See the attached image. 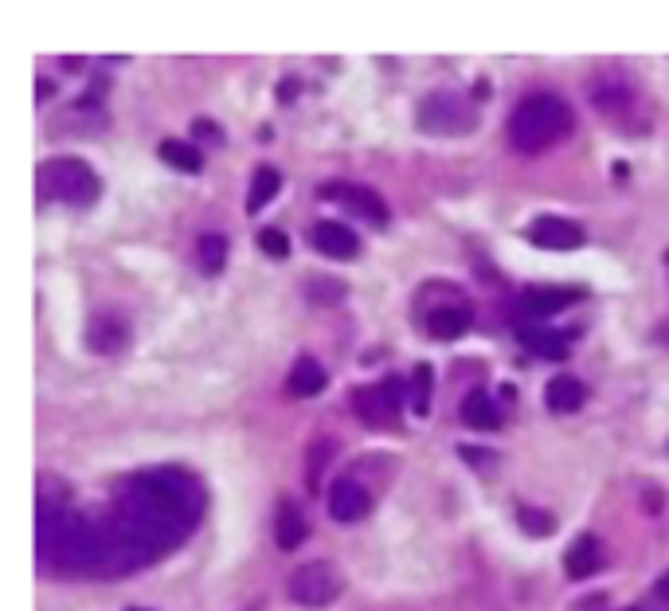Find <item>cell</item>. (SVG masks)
Masks as SVG:
<instances>
[{"instance_id": "cell-7", "label": "cell", "mask_w": 669, "mask_h": 611, "mask_svg": "<svg viewBox=\"0 0 669 611\" xmlns=\"http://www.w3.org/2000/svg\"><path fill=\"white\" fill-rule=\"evenodd\" d=\"M372 510V494H368V486H360L357 478H337L333 482V490H329V514L333 521H360V517H368Z\"/></svg>"}, {"instance_id": "cell-15", "label": "cell", "mask_w": 669, "mask_h": 611, "mask_svg": "<svg viewBox=\"0 0 669 611\" xmlns=\"http://www.w3.org/2000/svg\"><path fill=\"white\" fill-rule=\"evenodd\" d=\"M544 400H548V412H580L583 400H587V388H583L576 376L560 373L548 380V388H544Z\"/></svg>"}, {"instance_id": "cell-1", "label": "cell", "mask_w": 669, "mask_h": 611, "mask_svg": "<svg viewBox=\"0 0 669 611\" xmlns=\"http://www.w3.org/2000/svg\"><path fill=\"white\" fill-rule=\"evenodd\" d=\"M572 130V106L552 91H536L509 114V141L521 153H540Z\"/></svg>"}, {"instance_id": "cell-4", "label": "cell", "mask_w": 669, "mask_h": 611, "mask_svg": "<svg viewBox=\"0 0 669 611\" xmlns=\"http://www.w3.org/2000/svg\"><path fill=\"white\" fill-rule=\"evenodd\" d=\"M419 126L427 134H466L474 130V110L450 91H435L419 102Z\"/></svg>"}, {"instance_id": "cell-13", "label": "cell", "mask_w": 669, "mask_h": 611, "mask_svg": "<svg viewBox=\"0 0 669 611\" xmlns=\"http://www.w3.org/2000/svg\"><path fill=\"white\" fill-rule=\"evenodd\" d=\"M470 306H462V302H450V306H435L431 314H427V333L435 337V341H458L466 329H470Z\"/></svg>"}, {"instance_id": "cell-5", "label": "cell", "mask_w": 669, "mask_h": 611, "mask_svg": "<svg viewBox=\"0 0 669 611\" xmlns=\"http://www.w3.org/2000/svg\"><path fill=\"white\" fill-rule=\"evenodd\" d=\"M403 396H407L403 384L392 376V380H384V384H376V388H360L353 404H357L360 420L368 423V427H380V423H392L400 416Z\"/></svg>"}, {"instance_id": "cell-26", "label": "cell", "mask_w": 669, "mask_h": 611, "mask_svg": "<svg viewBox=\"0 0 669 611\" xmlns=\"http://www.w3.org/2000/svg\"><path fill=\"white\" fill-rule=\"evenodd\" d=\"M259 247L267 251L270 259H286V255H290V239H286L282 228H263V232H259Z\"/></svg>"}, {"instance_id": "cell-8", "label": "cell", "mask_w": 669, "mask_h": 611, "mask_svg": "<svg viewBox=\"0 0 669 611\" xmlns=\"http://www.w3.org/2000/svg\"><path fill=\"white\" fill-rule=\"evenodd\" d=\"M313 247L329 259H357L360 255V239L353 228H345L341 220H317L310 228Z\"/></svg>"}, {"instance_id": "cell-24", "label": "cell", "mask_w": 669, "mask_h": 611, "mask_svg": "<svg viewBox=\"0 0 669 611\" xmlns=\"http://www.w3.org/2000/svg\"><path fill=\"white\" fill-rule=\"evenodd\" d=\"M407 400H411V412H419V416L431 412V365H415Z\"/></svg>"}, {"instance_id": "cell-25", "label": "cell", "mask_w": 669, "mask_h": 611, "mask_svg": "<svg viewBox=\"0 0 669 611\" xmlns=\"http://www.w3.org/2000/svg\"><path fill=\"white\" fill-rule=\"evenodd\" d=\"M517 521H521V529L533 533V537H552V533H556V517L544 514V510H529V506H525V510L517 514Z\"/></svg>"}, {"instance_id": "cell-3", "label": "cell", "mask_w": 669, "mask_h": 611, "mask_svg": "<svg viewBox=\"0 0 669 611\" xmlns=\"http://www.w3.org/2000/svg\"><path fill=\"white\" fill-rule=\"evenodd\" d=\"M286 588H290L294 604H302V608H325V604H333L345 592V576L329 561H310L302 564V568H294V576H290Z\"/></svg>"}, {"instance_id": "cell-11", "label": "cell", "mask_w": 669, "mask_h": 611, "mask_svg": "<svg viewBox=\"0 0 669 611\" xmlns=\"http://www.w3.org/2000/svg\"><path fill=\"white\" fill-rule=\"evenodd\" d=\"M580 298V286H529L521 294V314L544 318V314H556V310H564L568 302H580Z\"/></svg>"}, {"instance_id": "cell-18", "label": "cell", "mask_w": 669, "mask_h": 611, "mask_svg": "<svg viewBox=\"0 0 669 611\" xmlns=\"http://www.w3.org/2000/svg\"><path fill=\"white\" fill-rule=\"evenodd\" d=\"M630 98H634V91H630V79H623V75H603L591 87V102L607 114H619L623 106H630Z\"/></svg>"}, {"instance_id": "cell-14", "label": "cell", "mask_w": 669, "mask_h": 611, "mask_svg": "<svg viewBox=\"0 0 669 611\" xmlns=\"http://www.w3.org/2000/svg\"><path fill=\"white\" fill-rule=\"evenodd\" d=\"M306 533H310V521L298 510V502L282 498V502H278V521H274V541H278V549H286V553L298 549V545L306 541Z\"/></svg>"}, {"instance_id": "cell-20", "label": "cell", "mask_w": 669, "mask_h": 611, "mask_svg": "<svg viewBox=\"0 0 669 611\" xmlns=\"http://www.w3.org/2000/svg\"><path fill=\"white\" fill-rule=\"evenodd\" d=\"M157 153H161V161L173 165L177 173H200V169H204V157H200V149H196L192 141L165 138L157 145Z\"/></svg>"}, {"instance_id": "cell-22", "label": "cell", "mask_w": 669, "mask_h": 611, "mask_svg": "<svg viewBox=\"0 0 669 611\" xmlns=\"http://www.w3.org/2000/svg\"><path fill=\"white\" fill-rule=\"evenodd\" d=\"M196 255H200V267H204L208 275H220L223 263H227V239L216 232L200 235V239H196Z\"/></svg>"}, {"instance_id": "cell-9", "label": "cell", "mask_w": 669, "mask_h": 611, "mask_svg": "<svg viewBox=\"0 0 669 611\" xmlns=\"http://www.w3.org/2000/svg\"><path fill=\"white\" fill-rule=\"evenodd\" d=\"M321 196H329V200H341V204H349L357 216L364 220H372V224H388V204L372 192V188H360V185H325L321 188Z\"/></svg>"}, {"instance_id": "cell-29", "label": "cell", "mask_w": 669, "mask_h": 611, "mask_svg": "<svg viewBox=\"0 0 669 611\" xmlns=\"http://www.w3.org/2000/svg\"><path fill=\"white\" fill-rule=\"evenodd\" d=\"M130 611H145V608H130Z\"/></svg>"}, {"instance_id": "cell-12", "label": "cell", "mask_w": 669, "mask_h": 611, "mask_svg": "<svg viewBox=\"0 0 669 611\" xmlns=\"http://www.w3.org/2000/svg\"><path fill=\"white\" fill-rule=\"evenodd\" d=\"M517 341H521V349H529L533 357H544V361H564L572 353V345H568V337L560 329L521 326L517 329Z\"/></svg>"}, {"instance_id": "cell-23", "label": "cell", "mask_w": 669, "mask_h": 611, "mask_svg": "<svg viewBox=\"0 0 669 611\" xmlns=\"http://www.w3.org/2000/svg\"><path fill=\"white\" fill-rule=\"evenodd\" d=\"M337 455V443L329 439V435H317L310 443V451H306V482L317 486V478H321V470L329 467V459Z\"/></svg>"}, {"instance_id": "cell-30", "label": "cell", "mask_w": 669, "mask_h": 611, "mask_svg": "<svg viewBox=\"0 0 669 611\" xmlns=\"http://www.w3.org/2000/svg\"><path fill=\"white\" fill-rule=\"evenodd\" d=\"M666 263H669V251H666Z\"/></svg>"}, {"instance_id": "cell-17", "label": "cell", "mask_w": 669, "mask_h": 611, "mask_svg": "<svg viewBox=\"0 0 669 611\" xmlns=\"http://www.w3.org/2000/svg\"><path fill=\"white\" fill-rule=\"evenodd\" d=\"M325 384H329V376H325V369L313 357H298L290 376H286V392L290 396H317Z\"/></svg>"}, {"instance_id": "cell-19", "label": "cell", "mask_w": 669, "mask_h": 611, "mask_svg": "<svg viewBox=\"0 0 669 611\" xmlns=\"http://www.w3.org/2000/svg\"><path fill=\"white\" fill-rule=\"evenodd\" d=\"M462 420L470 423V427H478V431H493V427L501 423L497 400H493L490 392H470V396L462 400Z\"/></svg>"}, {"instance_id": "cell-16", "label": "cell", "mask_w": 669, "mask_h": 611, "mask_svg": "<svg viewBox=\"0 0 669 611\" xmlns=\"http://www.w3.org/2000/svg\"><path fill=\"white\" fill-rule=\"evenodd\" d=\"M599 564H603V549H599V541H595L591 533L576 537V545L564 553V568H568V576H572V580H587V576H595V572H599Z\"/></svg>"}, {"instance_id": "cell-28", "label": "cell", "mask_w": 669, "mask_h": 611, "mask_svg": "<svg viewBox=\"0 0 669 611\" xmlns=\"http://www.w3.org/2000/svg\"><path fill=\"white\" fill-rule=\"evenodd\" d=\"M51 91H55V87H51V79H40V98H47Z\"/></svg>"}, {"instance_id": "cell-6", "label": "cell", "mask_w": 669, "mask_h": 611, "mask_svg": "<svg viewBox=\"0 0 669 611\" xmlns=\"http://www.w3.org/2000/svg\"><path fill=\"white\" fill-rule=\"evenodd\" d=\"M525 239L544 251H576V247H583V228L564 216H536L525 228Z\"/></svg>"}, {"instance_id": "cell-2", "label": "cell", "mask_w": 669, "mask_h": 611, "mask_svg": "<svg viewBox=\"0 0 669 611\" xmlns=\"http://www.w3.org/2000/svg\"><path fill=\"white\" fill-rule=\"evenodd\" d=\"M98 192H102L98 173L90 169L87 161H79V157H51V161L40 165V196L44 200L87 208V204L98 200Z\"/></svg>"}, {"instance_id": "cell-10", "label": "cell", "mask_w": 669, "mask_h": 611, "mask_svg": "<svg viewBox=\"0 0 669 611\" xmlns=\"http://www.w3.org/2000/svg\"><path fill=\"white\" fill-rule=\"evenodd\" d=\"M130 345V326L114 314V310H102V314H94L87 326V349L94 353H118V349H126Z\"/></svg>"}, {"instance_id": "cell-21", "label": "cell", "mask_w": 669, "mask_h": 611, "mask_svg": "<svg viewBox=\"0 0 669 611\" xmlns=\"http://www.w3.org/2000/svg\"><path fill=\"white\" fill-rule=\"evenodd\" d=\"M278 188H282V173L274 165H259L255 177H251V192H247V212H263L278 196Z\"/></svg>"}, {"instance_id": "cell-27", "label": "cell", "mask_w": 669, "mask_h": 611, "mask_svg": "<svg viewBox=\"0 0 669 611\" xmlns=\"http://www.w3.org/2000/svg\"><path fill=\"white\" fill-rule=\"evenodd\" d=\"M658 596H666V600H669V572L662 576V580H658Z\"/></svg>"}]
</instances>
